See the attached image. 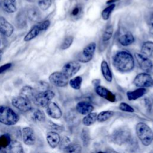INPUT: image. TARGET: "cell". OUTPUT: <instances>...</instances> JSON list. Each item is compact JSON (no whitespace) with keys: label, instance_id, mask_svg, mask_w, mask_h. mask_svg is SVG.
<instances>
[{"label":"cell","instance_id":"1","mask_svg":"<svg viewBox=\"0 0 153 153\" xmlns=\"http://www.w3.org/2000/svg\"><path fill=\"white\" fill-rule=\"evenodd\" d=\"M112 63L115 68L122 73L131 71L135 65L133 55L130 52L124 50L118 51L113 56Z\"/></svg>","mask_w":153,"mask_h":153},{"label":"cell","instance_id":"2","mask_svg":"<svg viewBox=\"0 0 153 153\" xmlns=\"http://www.w3.org/2000/svg\"><path fill=\"white\" fill-rule=\"evenodd\" d=\"M136 133L141 143L145 146H149L153 141V131L145 123H139L136 126Z\"/></svg>","mask_w":153,"mask_h":153},{"label":"cell","instance_id":"3","mask_svg":"<svg viewBox=\"0 0 153 153\" xmlns=\"http://www.w3.org/2000/svg\"><path fill=\"white\" fill-rule=\"evenodd\" d=\"M19 120V116L11 108L0 106V123L6 126H13Z\"/></svg>","mask_w":153,"mask_h":153},{"label":"cell","instance_id":"4","mask_svg":"<svg viewBox=\"0 0 153 153\" xmlns=\"http://www.w3.org/2000/svg\"><path fill=\"white\" fill-rule=\"evenodd\" d=\"M131 139V134L130 130L124 127L115 130L110 137L112 142L118 145H122L129 142Z\"/></svg>","mask_w":153,"mask_h":153},{"label":"cell","instance_id":"5","mask_svg":"<svg viewBox=\"0 0 153 153\" xmlns=\"http://www.w3.org/2000/svg\"><path fill=\"white\" fill-rule=\"evenodd\" d=\"M50 25V22L48 20H45L42 22H38L34 25L30 30L25 36L23 40L26 42L30 41L36 38L41 32L46 30Z\"/></svg>","mask_w":153,"mask_h":153},{"label":"cell","instance_id":"6","mask_svg":"<svg viewBox=\"0 0 153 153\" xmlns=\"http://www.w3.org/2000/svg\"><path fill=\"white\" fill-rule=\"evenodd\" d=\"M54 96L55 93L53 91L48 90L37 93L33 102L38 106L46 107L51 102V100Z\"/></svg>","mask_w":153,"mask_h":153},{"label":"cell","instance_id":"7","mask_svg":"<svg viewBox=\"0 0 153 153\" xmlns=\"http://www.w3.org/2000/svg\"><path fill=\"white\" fill-rule=\"evenodd\" d=\"M133 83L139 88H149L153 86V78L149 74L142 72L134 77Z\"/></svg>","mask_w":153,"mask_h":153},{"label":"cell","instance_id":"8","mask_svg":"<svg viewBox=\"0 0 153 153\" xmlns=\"http://www.w3.org/2000/svg\"><path fill=\"white\" fill-rule=\"evenodd\" d=\"M96 48V44L92 42L87 44L82 50V52L78 55V62L81 63H87L93 57Z\"/></svg>","mask_w":153,"mask_h":153},{"label":"cell","instance_id":"9","mask_svg":"<svg viewBox=\"0 0 153 153\" xmlns=\"http://www.w3.org/2000/svg\"><path fill=\"white\" fill-rule=\"evenodd\" d=\"M134 57L139 68L144 72L149 74L153 71V62L149 57H146L140 53H135Z\"/></svg>","mask_w":153,"mask_h":153},{"label":"cell","instance_id":"10","mask_svg":"<svg viewBox=\"0 0 153 153\" xmlns=\"http://www.w3.org/2000/svg\"><path fill=\"white\" fill-rule=\"evenodd\" d=\"M48 79L51 84L57 87H65L69 83V78L62 72L51 73L48 77Z\"/></svg>","mask_w":153,"mask_h":153},{"label":"cell","instance_id":"11","mask_svg":"<svg viewBox=\"0 0 153 153\" xmlns=\"http://www.w3.org/2000/svg\"><path fill=\"white\" fill-rule=\"evenodd\" d=\"M11 103L14 107L24 113L28 112L32 109L30 101L20 96L13 97Z\"/></svg>","mask_w":153,"mask_h":153},{"label":"cell","instance_id":"12","mask_svg":"<svg viewBox=\"0 0 153 153\" xmlns=\"http://www.w3.org/2000/svg\"><path fill=\"white\" fill-rule=\"evenodd\" d=\"M81 65L78 61H70L64 65L62 69L63 72L68 78L74 76L80 69Z\"/></svg>","mask_w":153,"mask_h":153},{"label":"cell","instance_id":"13","mask_svg":"<svg viewBox=\"0 0 153 153\" xmlns=\"http://www.w3.org/2000/svg\"><path fill=\"white\" fill-rule=\"evenodd\" d=\"M22 135L23 141L27 145H33L36 141V137L33 130L29 127H25L22 129Z\"/></svg>","mask_w":153,"mask_h":153},{"label":"cell","instance_id":"14","mask_svg":"<svg viewBox=\"0 0 153 153\" xmlns=\"http://www.w3.org/2000/svg\"><path fill=\"white\" fill-rule=\"evenodd\" d=\"M14 32V26L5 17L0 16V33L4 36L10 37Z\"/></svg>","mask_w":153,"mask_h":153},{"label":"cell","instance_id":"15","mask_svg":"<svg viewBox=\"0 0 153 153\" xmlns=\"http://www.w3.org/2000/svg\"><path fill=\"white\" fill-rule=\"evenodd\" d=\"M95 91L97 95L111 102H114L116 100L115 95L103 86L99 85L95 87Z\"/></svg>","mask_w":153,"mask_h":153},{"label":"cell","instance_id":"16","mask_svg":"<svg viewBox=\"0 0 153 153\" xmlns=\"http://www.w3.org/2000/svg\"><path fill=\"white\" fill-rule=\"evenodd\" d=\"M47 115L52 118L59 119L62 116V112L60 107L54 102H51L46 106Z\"/></svg>","mask_w":153,"mask_h":153},{"label":"cell","instance_id":"17","mask_svg":"<svg viewBox=\"0 0 153 153\" xmlns=\"http://www.w3.org/2000/svg\"><path fill=\"white\" fill-rule=\"evenodd\" d=\"M76 109L79 114L86 115L92 112L94 109V107L88 102L81 101L76 104Z\"/></svg>","mask_w":153,"mask_h":153},{"label":"cell","instance_id":"18","mask_svg":"<svg viewBox=\"0 0 153 153\" xmlns=\"http://www.w3.org/2000/svg\"><path fill=\"white\" fill-rule=\"evenodd\" d=\"M135 41L134 36L129 31H126L120 35L118 38V42L123 46H128L132 44Z\"/></svg>","mask_w":153,"mask_h":153},{"label":"cell","instance_id":"19","mask_svg":"<svg viewBox=\"0 0 153 153\" xmlns=\"http://www.w3.org/2000/svg\"><path fill=\"white\" fill-rule=\"evenodd\" d=\"M37 94L36 90L30 86L26 85L22 87L20 92V96L31 101H33L36 95Z\"/></svg>","mask_w":153,"mask_h":153},{"label":"cell","instance_id":"20","mask_svg":"<svg viewBox=\"0 0 153 153\" xmlns=\"http://www.w3.org/2000/svg\"><path fill=\"white\" fill-rule=\"evenodd\" d=\"M46 139L49 146L52 148H55L59 145L61 138L57 133L50 131L47 134Z\"/></svg>","mask_w":153,"mask_h":153},{"label":"cell","instance_id":"21","mask_svg":"<svg viewBox=\"0 0 153 153\" xmlns=\"http://www.w3.org/2000/svg\"><path fill=\"white\" fill-rule=\"evenodd\" d=\"M100 69L102 74L103 78L105 79V80L107 81L108 82H111L112 81L113 78L112 73L108 62L106 60H103L102 61L100 65Z\"/></svg>","mask_w":153,"mask_h":153},{"label":"cell","instance_id":"22","mask_svg":"<svg viewBox=\"0 0 153 153\" xmlns=\"http://www.w3.org/2000/svg\"><path fill=\"white\" fill-rule=\"evenodd\" d=\"M30 119L36 123H43L45 121V115L43 111L40 109H31L30 111Z\"/></svg>","mask_w":153,"mask_h":153},{"label":"cell","instance_id":"23","mask_svg":"<svg viewBox=\"0 0 153 153\" xmlns=\"http://www.w3.org/2000/svg\"><path fill=\"white\" fill-rule=\"evenodd\" d=\"M146 93V88H139L133 91H127L126 93L127 99L129 100H135L142 97Z\"/></svg>","mask_w":153,"mask_h":153},{"label":"cell","instance_id":"24","mask_svg":"<svg viewBox=\"0 0 153 153\" xmlns=\"http://www.w3.org/2000/svg\"><path fill=\"white\" fill-rule=\"evenodd\" d=\"M5 153H24V151L19 142L11 140L9 146L6 148Z\"/></svg>","mask_w":153,"mask_h":153},{"label":"cell","instance_id":"25","mask_svg":"<svg viewBox=\"0 0 153 153\" xmlns=\"http://www.w3.org/2000/svg\"><path fill=\"white\" fill-rule=\"evenodd\" d=\"M26 16L28 19L33 22H38L41 17V14L39 10L35 7L30 8L27 11Z\"/></svg>","mask_w":153,"mask_h":153},{"label":"cell","instance_id":"26","mask_svg":"<svg viewBox=\"0 0 153 153\" xmlns=\"http://www.w3.org/2000/svg\"><path fill=\"white\" fill-rule=\"evenodd\" d=\"M140 53L147 57H151L153 54V42L151 41L144 42L140 49Z\"/></svg>","mask_w":153,"mask_h":153},{"label":"cell","instance_id":"27","mask_svg":"<svg viewBox=\"0 0 153 153\" xmlns=\"http://www.w3.org/2000/svg\"><path fill=\"white\" fill-rule=\"evenodd\" d=\"M2 8L8 13H13L17 11L16 0H2Z\"/></svg>","mask_w":153,"mask_h":153},{"label":"cell","instance_id":"28","mask_svg":"<svg viewBox=\"0 0 153 153\" xmlns=\"http://www.w3.org/2000/svg\"><path fill=\"white\" fill-rule=\"evenodd\" d=\"M65 153H81L82 147L78 143L71 142L62 148Z\"/></svg>","mask_w":153,"mask_h":153},{"label":"cell","instance_id":"29","mask_svg":"<svg viewBox=\"0 0 153 153\" xmlns=\"http://www.w3.org/2000/svg\"><path fill=\"white\" fill-rule=\"evenodd\" d=\"M97 114L96 112H91L86 115L82 119V123L84 126H89L93 124L97 120Z\"/></svg>","mask_w":153,"mask_h":153},{"label":"cell","instance_id":"30","mask_svg":"<svg viewBox=\"0 0 153 153\" xmlns=\"http://www.w3.org/2000/svg\"><path fill=\"white\" fill-rule=\"evenodd\" d=\"M83 13V7L81 4H76L71 11V16L74 19H78Z\"/></svg>","mask_w":153,"mask_h":153},{"label":"cell","instance_id":"31","mask_svg":"<svg viewBox=\"0 0 153 153\" xmlns=\"http://www.w3.org/2000/svg\"><path fill=\"white\" fill-rule=\"evenodd\" d=\"M114 114L112 111H104L100 112L97 115V120L99 122H104L111 118Z\"/></svg>","mask_w":153,"mask_h":153},{"label":"cell","instance_id":"32","mask_svg":"<svg viewBox=\"0 0 153 153\" xmlns=\"http://www.w3.org/2000/svg\"><path fill=\"white\" fill-rule=\"evenodd\" d=\"M82 78L81 76H76L69 81L70 86L74 90H79L81 87Z\"/></svg>","mask_w":153,"mask_h":153},{"label":"cell","instance_id":"33","mask_svg":"<svg viewBox=\"0 0 153 153\" xmlns=\"http://www.w3.org/2000/svg\"><path fill=\"white\" fill-rule=\"evenodd\" d=\"M115 4H110L109 6L105 8L101 13V16H102V18L103 19V20H108L109 19L111 13L115 9Z\"/></svg>","mask_w":153,"mask_h":153},{"label":"cell","instance_id":"34","mask_svg":"<svg viewBox=\"0 0 153 153\" xmlns=\"http://www.w3.org/2000/svg\"><path fill=\"white\" fill-rule=\"evenodd\" d=\"M114 32V28L112 25H108L105 29L102 34V41L107 42L112 38Z\"/></svg>","mask_w":153,"mask_h":153},{"label":"cell","instance_id":"35","mask_svg":"<svg viewBox=\"0 0 153 153\" xmlns=\"http://www.w3.org/2000/svg\"><path fill=\"white\" fill-rule=\"evenodd\" d=\"M11 142L10 136L8 134H3L0 136V149H6Z\"/></svg>","mask_w":153,"mask_h":153},{"label":"cell","instance_id":"36","mask_svg":"<svg viewBox=\"0 0 153 153\" xmlns=\"http://www.w3.org/2000/svg\"><path fill=\"white\" fill-rule=\"evenodd\" d=\"M74 41V36L71 35H69L65 37L64 40L63 41L61 45H60V49L62 50H66L68 49L71 47L72 44Z\"/></svg>","mask_w":153,"mask_h":153},{"label":"cell","instance_id":"37","mask_svg":"<svg viewBox=\"0 0 153 153\" xmlns=\"http://www.w3.org/2000/svg\"><path fill=\"white\" fill-rule=\"evenodd\" d=\"M52 4V0H39L38 5L39 8L42 11L48 9Z\"/></svg>","mask_w":153,"mask_h":153},{"label":"cell","instance_id":"38","mask_svg":"<svg viewBox=\"0 0 153 153\" xmlns=\"http://www.w3.org/2000/svg\"><path fill=\"white\" fill-rule=\"evenodd\" d=\"M49 87H50L49 84L47 82H46L45 81H41L37 83L35 90H36V91H39V92H42V91L49 90Z\"/></svg>","mask_w":153,"mask_h":153},{"label":"cell","instance_id":"39","mask_svg":"<svg viewBox=\"0 0 153 153\" xmlns=\"http://www.w3.org/2000/svg\"><path fill=\"white\" fill-rule=\"evenodd\" d=\"M81 139L84 146H87L90 142V136L88 131L86 128H84L81 133Z\"/></svg>","mask_w":153,"mask_h":153},{"label":"cell","instance_id":"40","mask_svg":"<svg viewBox=\"0 0 153 153\" xmlns=\"http://www.w3.org/2000/svg\"><path fill=\"white\" fill-rule=\"evenodd\" d=\"M119 109L122 111L127 112H133L134 109L130 105L125 102H121L119 105Z\"/></svg>","mask_w":153,"mask_h":153},{"label":"cell","instance_id":"41","mask_svg":"<svg viewBox=\"0 0 153 153\" xmlns=\"http://www.w3.org/2000/svg\"><path fill=\"white\" fill-rule=\"evenodd\" d=\"M147 23L150 33L153 35V13L149 16L147 20Z\"/></svg>","mask_w":153,"mask_h":153},{"label":"cell","instance_id":"42","mask_svg":"<svg viewBox=\"0 0 153 153\" xmlns=\"http://www.w3.org/2000/svg\"><path fill=\"white\" fill-rule=\"evenodd\" d=\"M12 66V64L11 63H5L2 66H0V74H2V72H4V71H7V69H10Z\"/></svg>","mask_w":153,"mask_h":153},{"label":"cell","instance_id":"43","mask_svg":"<svg viewBox=\"0 0 153 153\" xmlns=\"http://www.w3.org/2000/svg\"><path fill=\"white\" fill-rule=\"evenodd\" d=\"M49 123H50L48 124V126L49 128H51V129L56 130H59V128H60V126H57V125L54 124V123H52L51 121H50Z\"/></svg>","mask_w":153,"mask_h":153},{"label":"cell","instance_id":"44","mask_svg":"<svg viewBox=\"0 0 153 153\" xmlns=\"http://www.w3.org/2000/svg\"><path fill=\"white\" fill-rule=\"evenodd\" d=\"M99 83H100V80L99 79H95L93 81V84L96 87V86H98L99 85Z\"/></svg>","mask_w":153,"mask_h":153},{"label":"cell","instance_id":"45","mask_svg":"<svg viewBox=\"0 0 153 153\" xmlns=\"http://www.w3.org/2000/svg\"><path fill=\"white\" fill-rule=\"evenodd\" d=\"M2 50H1V49H0V57H1V54H2Z\"/></svg>","mask_w":153,"mask_h":153},{"label":"cell","instance_id":"46","mask_svg":"<svg viewBox=\"0 0 153 153\" xmlns=\"http://www.w3.org/2000/svg\"><path fill=\"white\" fill-rule=\"evenodd\" d=\"M97 153H105V152H102V151H99V152H97Z\"/></svg>","mask_w":153,"mask_h":153},{"label":"cell","instance_id":"47","mask_svg":"<svg viewBox=\"0 0 153 153\" xmlns=\"http://www.w3.org/2000/svg\"><path fill=\"white\" fill-rule=\"evenodd\" d=\"M150 153H153V152H152V151H151Z\"/></svg>","mask_w":153,"mask_h":153},{"label":"cell","instance_id":"48","mask_svg":"<svg viewBox=\"0 0 153 153\" xmlns=\"http://www.w3.org/2000/svg\"><path fill=\"white\" fill-rule=\"evenodd\" d=\"M1 56L0 57V60H1Z\"/></svg>","mask_w":153,"mask_h":153},{"label":"cell","instance_id":"49","mask_svg":"<svg viewBox=\"0 0 153 153\" xmlns=\"http://www.w3.org/2000/svg\"><path fill=\"white\" fill-rule=\"evenodd\" d=\"M0 46H1V40H0Z\"/></svg>","mask_w":153,"mask_h":153}]
</instances>
